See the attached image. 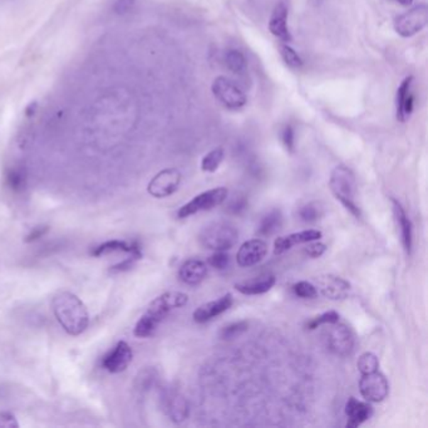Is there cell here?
I'll list each match as a JSON object with an SVG mask.
<instances>
[{
    "label": "cell",
    "mask_w": 428,
    "mask_h": 428,
    "mask_svg": "<svg viewBox=\"0 0 428 428\" xmlns=\"http://www.w3.org/2000/svg\"><path fill=\"white\" fill-rule=\"evenodd\" d=\"M393 202V212L396 217L397 225L401 231L402 244L406 250L408 255L412 253L413 246V226L412 222L410 220V217L407 215L405 209L401 204L397 200H392Z\"/></svg>",
    "instance_id": "obj_21"
},
{
    "label": "cell",
    "mask_w": 428,
    "mask_h": 428,
    "mask_svg": "<svg viewBox=\"0 0 428 428\" xmlns=\"http://www.w3.org/2000/svg\"><path fill=\"white\" fill-rule=\"evenodd\" d=\"M315 287L318 293L331 300H343L348 298L352 290L351 282L333 274H325L315 278Z\"/></svg>",
    "instance_id": "obj_11"
},
{
    "label": "cell",
    "mask_w": 428,
    "mask_h": 428,
    "mask_svg": "<svg viewBox=\"0 0 428 428\" xmlns=\"http://www.w3.org/2000/svg\"><path fill=\"white\" fill-rule=\"evenodd\" d=\"M266 253H268V244L265 241L261 238H253L249 241H245L244 244L240 246L236 254V261L241 268H249L264 260Z\"/></svg>",
    "instance_id": "obj_15"
},
{
    "label": "cell",
    "mask_w": 428,
    "mask_h": 428,
    "mask_svg": "<svg viewBox=\"0 0 428 428\" xmlns=\"http://www.w3.org/2000/svg\"><path fill=\"white\" fill-rule=\"evenodd\" d=\"M357 368L359 373H369L380 368V361L374 353L366 352L361 354L357 361Z\"/></svg>",
    "instance_id": "obj_28"
},
{
    "label": "cell",
    "mask_w": 428,
    "mask_h": 428,
    "mask_svg": "<svg viewBox=\"0 0 428 428\" xmlns=\"http://www.w3.org/2000/svg\"><path fill=\"white\" fill-rule=\"evenodd\" d=\"M135 3L136 0H116L112 9L117 16H125V14L132 11V8L135 6Z\"/></svg>",
    "instance_id": "obj_38"
},
{
    "label": "cell",
    "mask_w": 428,
    "mask_h": 428,
    "mask_svg": "<svg viewBox=\"0 0 428 428\" xmlns=\"http://www.w3.org/2000/svg\"><path fill=\"white\" fill-rule=\"evenodd\" d=\"M52 308L55 319L70 336H81L87 329L89 314L86 305L76 294L71 292L57 294L52 302Z\"/></svg>",
    "instance_id": "obj_2"
},
{
    "label": "cell",
    "mask_w": 428,
    "mask_h": 428,
    "mask_svg": "<svg viewBox=\"0 0 428 428\" xmlns=\"http://www.w3.org/2000/svg\"><path fill=\"white\" fill-rule=\"evenodd\" d=\"M6 186L14 192H23L27 189V170L23 166H14L6 171Z\"/></svg>",
    "instance_id": "obj_25"
},
{
    "label": "cell",
    "mask_w": 428,
    "mask_h": 428,
    "mask_svg": "<svg viewBox=\"0 0 428 428\" xmlns=\"http://www.w3.org/2000/svg\"><path fill=\"white\" fill-rule=\"evenodd\" d=\"M224 158H225V152H224L221 147L214 148L212 151L207 153L202 158L201 170L205 171V172H215L217 168H220V165L224 161Z\"/></svg>",
    "instance_id": "obj_27"
},
{
    "label": "cell",
    "mask_w": 428,
    "mask_h": 428,
    "mask_svg": "<svg viewBox=\"0 0 428 428\" xmlns=\"http://www.w3.org/2000/svg\"><path fill=\"white\" fill-rule=\"evenodd\" d=\"M19 423L16 421V416L8 411L0 412V428H18Z\"/></svg>",
    "instance_id": "obj_39"
},
{
    "label": "cell",
    "mask_w": 428,
    "mask_h": 428,
    "mask_svg": "<svg viewBox=\"0 0 428 428\" xmlns=\"http://www.w3.org/2000/svg\"><path fill=\"white\" fill-rule=\"evenodd\" d=\"M229 191L226 187H215L212 190L204 191L199 195H196L192 200L185 204L184 207H180L177 216L180 219H186L191 215H195L197 212H207L214 207L221 205L224 201L228 199Z\"/></svg>",
    "instance_id": "obj_6"
},
{
    "label": "cell",
    "mask_w": 428,
    "mask_h": 428,
    "mask_svg": "<svg viewBox=\"0 0 428 428\" xmlns=\"http://www.w3.org/2000/svg\"><path fill=\"white\" fill-rule=\"evenodd\" d=\"M207 275V264L200 259H189L180 266L179 278L187 285L200 284Z\"/></svg>",
    "instance_id": "obj_20"
},
{
    "label": "cell",
    "mask_w": 428,
    "mask_h": 428,
    "mask_svg": "<svg viewBox=\"0 0 428 428\" xmlns=\"http://www.w3.org/2000/svg\"><path fill=\"white\" fill-rule=\"evenodd\" d=\"M47 231H48V228H47V226H37V228L33 229L31 233L28 234L26 241H27V243H31V241H34V240H38V238H42Z\"/></svg>",
    "instance_id": "obj_41"
},
{
    "label": "cell",
    "mask_w": 428,
    "mask_h": 428,
    "mask_svg": "<svg viewBox=\"0 0 428 428\" xmlns=\"http://www.w3.org/2000/svg\"><path fill=\"white\" fill-rule=\"evenodd\" d=\"M282 215L279 210H273L268 212L265 216L261 219L260 225L258 229V234L261 236H269L271 234L275 233L278 229L282 226Z\"/></svg>",
    "instance_id": "obj_26"
},
{
    "label": "cell",
    "mask_w": 428,
    "mask_h": 428,
    "mask_svg": "<svg viewBox=\"0 0 428 428\" xmlns=\"http://www.w3.org/2000/svg\"><path fill=\"white\" fill-rule=\"evenodd\" d=\"M415 109V94H413V77H406L397 89L396 111L397 119L405 124L411 119Z\"/></svg>",
    "instance_id": "obj_14"
},
{
    "label": "cell",
    "mask_w": 428,
    "mask_h": 428,
    "mask_svg": "<svg viewBox=\"0 0 428 428\" xmlns=\"http://www.w3.org/2000/svg\"><path fill=\"white\" fill-rule=\"evenodd\" d=\"M346 415H347V427L357 428L367 422L373 415V408L368 402H362L351 397L346 405Z\"/></svg>",
    "instance_id": "obj_19"
},
{
    "label": "cell",
    "mask_w": 428,
    "mask_h": 428,
    "mask_svg": "<svg viewBox=\"0 0 428 428\" xmlns=\"http://www.w3.org/2000/svg\"><path fill=\"white\" fill-rule=\"evenodd\" d=\"M248 327H249V324L246 322L231 323V324L222 328L221 331H220V336L222 339H234V338L241 336L243 333L248 331Z\"/></svg>",
    "instance_id": "obj_32"
},
{
    "label": "cell",
    "mask_w": 428,
    "mask_h": 428,
    "mask_svg": "<svg viewBox=\"0 0 428 428\" xmlns=\"http://www.w3.org/2000/svg\"><path fill=\"white\" fill-rule=\"evenodd\" d=\"M163 407L172 422H184L189 417V403L180 392L166 390L163 395Z\"/></svg>",
    "instance_id": "obj_13"
},
{
    "label": "cell",
    "mask_w": 428,
    "mask_h": 428,
    "mask_svg": "<svg viewBox=\"0 0 428 428\" xmlns=\"http://www.w3.org/2000/svg\"><path fill=\"white\" fill-rule=\"evenodd\" d=\"M308 248H307V254L312 256V258H319L322 255L324 254L325 248L324 244L322 243H314V241H310L308 243Z\"/></svg>",
    "instance_id": "obj_40"
},
{
    "label": "cell",
    "mask_w": 428,
    "mask_h": 428,
    "mask_svg": "<svg viewBox=\"0 0 428 428\" xmlns=\"http://www.w3.org/2000/svg\"><path fill=\"white\" fill-rule=\"evenodd\" d=\"M111 253H125V254L135 255L137 258H142L141 248L138 243L132 241H124V240H109L104 244L98 245L94 248L91 254L93 256H102V255L111 254Z\"/></svg>",
    "instance_id": "obj_22"
},
{
    "label": "cell",
    "mask_w": 428,
    "mask_h": 428,
    "mask_svg": "<svg viewBox=\"0 0 428 428\" xmlns=\"http://www.w3.org/2000/svg\"><path fill=\"white\" fill-rule=\"evenodd\" d=\"M269 31L274 37H277L284 43L292 42L293 38H292V34L289 32V27H287V6L284 1L278 3L271 13Z\"/></svg>",
    "instance_id": "obj_18"
},
{
    "label": "cell",
    "mask_w": 428,
    "mask_h": 428,
    "mask_svg": "<svg viewBox=\"0 0 428 428\" xmlns=\"http://www.w3.org/2000/svg\"><path fill=\"white\" fill-rule=\"evenodd\" d=\"M275 282L277 279L274 275H265L248 282H238L235 285V289L238 293L244 295H259V294L268 293L271 287L275 285Z\"/></svg>",
    "instance_id": "obj_23"
},
{
    "label": "cell",
    "mask_w": 428,
    "mask_h": 428,
    "mask_svg": "<svg viewBox=\"0 0 428 428\" xmlns=\"http://www.w3.org/2000/svg\"><path fill=\"white\" fill-rule=\"evenodd\" d=\"M322 238L319 230H303L299 233L290 234L285 236H280L274 241V253L282 254L287 250L292 249L293 246L299 244H308L310 241H317Z\"/></svg>",
    "instance_id": "obj_17"
},
{
    "label": "cell",
    "mask_w": 428,
    "mask_h": 428,
    "mask_svg": "<svg viewBox=\"0 0 428 428\" xmlns=\"http://www.w3.org/2000/svg\"><path fill=\"white\" fill-rule=\"evenodd\" d=\"M280 50V55H282V60L285 62V65H289L290 68H295L298 70L302 65H303V60L302 57L298 55V52L295 49L292 48L287 43H284L279 47Z\"/></svg>",
    "instance_id": "obj_29"
},
{
    "label": "cell",
    "mask_w": 428,
    "mask_h": 428,
    "mask_svg": "<svg viewBox=\"0 0 428 428\" xmlns=\"http://www.w3.org/2000/svg\"><path fill=\"white\" fill-rule=\"evenodd\" d=\"M294 293L299 298L314 299L318 297V290L314 284L309 282H299L294 284Z\"/></svg>",
    "instance_id": "obj_33"
},
{
    "label": "cell",
    "mask_w": 428,
    "mask_h": 428,
    "mask_svg": "<svg viewBox=\"0 0 428 428\" xmlns=\"http://www.w3.org/2000/svg\"><path fill=\"white\" fill-rule=\"evenodd\" d=\"M329 187L336 200L341 201V205L346 207L353 216H361V209L358 207L356 201L357 181L356 175L351 168L344 165H339L333 168L329 179Z\"/></svg>",
    "instance_id": "obj_3"
},
{
    "label": "cell",
    "mask_w": 428,
    "mask_h": 428,
    "mask_svg": "<svg viewBox=\"0 0 428 428\" xmlns=\"http://www.w3.org/2000/svg\"><path fill=\"white\" fill-rule=\"evenodd\" d=\"M212 92L217 102L231 111H238L244 107L248 98L244 91L228 77L220 76L212 82Z\"/></svg>",
    "instance_id": "obj_5"
},
{
    "label": "cell",
    "mask_w": 428,
    "mask_h": 428,
    "mask_svg": "<svg viewBox=\"0 0 428 428\" xmlns=\"http://www.w3.org/2000/svg\"><path fill=\"white\" fill-rule=\"evenodd\" d=\"M234 303L233 294H225L221 298L212 300L209 303L202 304L194 312L192 318L196 323H207L209 320L214 319L217 315L222 314L229 308H231Z\"/></svg>",
    "instance_id": "obj_16"
},
{
    "label": "cell",
    "mask_w": 428,
    "mask_h": 428,
    "mask_svg": "<svg viewBox=\"0 0 428 428\" xmlns=\"http://www.w3.org/2000/svg\"><path fill=\"white\" fill-rule=\"evenodd\" d=\"M132 359H133V352L130 344L127 341H121L117 343L114 351L104 356L102 367L106 371H109V373H121L128 368V366L132 363Z\"/></svg>",
    "instance_id": "obj_12"
},
{
    "label": "cell",
    "mask_w": 428,
    "mask_h": 428,
    "mask_svg": "<svg viewBox=\"0 0 428 428\" xmlns=\"http://www.w3.org/2000/svg\"><path fill=\"white\" fill-rule=\"evenodd\" d=\"M156 372L153 369H145L141 371L140 374L136 377V385L137 388L141 390H146L153 385V382L156 380Z\"/></svg>",
    "instance_id": "obj_34"
},
{
    "label": "cell",
    "mask_w": 428,
    "mask_h": 428,
    "mask_svg": "<svg viewBox=\"0 0 428 428\" xmlns=\"http://www.w3.org/2000/svg\"><path fill=\"white\" fill-rule=\"evenodd\" d=\"M207 264L219 270H225L230 264V256L225 251H215V254H212L209 258Z\"/></svg>",
    "instance_id": "obj_35"
},
{
    "label": "cell",
    "mask_w": 428,
    "mask_h": 428,
    "mask_svg": "<svg viewBox=\"0 0 428 428\" xmlns=\"http://www.w3.org/2000/svg\"><path fill=\"white\" fill-rule=\"evenodd\" d=\"M339 322V314L334 312V310H329V312H325L323 314L318 315V317H315L313 319L309 320L308 322V329H312V331H314L317 328H319L322 325H331L334 324V323H338Z\"/></svg>",
    "instance_id": "obj_31"
},
{
    "label": "cell",
    "mask_w": 428,
    "mask_h": 428,
    "mask_svg": "<svg viewBox=\"0 0 428 428\" xmlns=\"http://www.w3.org/2000/svg\"><path fill=\"white\" fill-rule=\"evenodd\" d=\"M322 215H323V209L317 202H309L303 207H300V210H299V217L304 222H308V224L318 221Z\"/></svg>",
    "instance_id": "obj_30"
},
{
    "label": "cell",
    "mask_w": 428,
    "mask_h": 428,
    "mask_svg": "<svg viewBox=\"0 0 428 428\" xmlns=\"http://www.w3.org/2000/svg\"><path fill=\"white\" fill-rule=\"evenodd\" d=\"M359 380V390L364 400L371 403H380L385 401L388 393H390V383L385 377V374L380 373V369L369 372V373L361 374Z\"/></svg>",
    "instance_id": "obj_8"
},
{
    "label": "cell",
    "mask_w": 428,
    "mask_h": 428,
    "mask_svg": "<svg viewBox=\"0 0 428 428\" xmlns=\"http://www.w3.org/2000/svg\"><path fill=\"white\" fill-rule=\"evenodd\" d=\"M331 329L327 333V346L333 354L338 357H348L354 351L356 338L352 329L339 322L329 325Z\"/></svg>",
    "instance_id": "obj_9"
},
{
    "label": "cell",
    "mask_w": 428,
    "mask_h": 428,
    "mask_svg": "<svg viewBox=\"0 0 428 428\" xmlns=\"http://www.w3.org/2000/svg\"><path fill=\"white\" fill-rule=\"evenodd\" d=\"M181 174L177 168H166L158 172L147 186L150 195L156 199H165L179 190Z\"/></svg>",
    "instance_id": "obj_10"
},
{
    "label": "cell",
    "mask_w": 428,
    "mask_h": 428,
    "mask_svg": "<svg viewBox=\"0 0 428 428\" xmlns=\"http://www.w3.org/2000/svg\"><path fill=\"white\" fill-rule=\"evenodd\" d=\"M238 229L233 224L215 221L207 225L199 234L200 244L214 251H226L238 243Z\"/></svg>",
    "instance_id": "obj_4"
},
{
    "label": "cell",
    "mask_w": 428,
    "mask_h": 428,
    "mask_svg": "<svg viewBox=\"0 0 428 428\" xmlns=\"http://www.w3.org/2000/svg\"><path fill=\"white\" fill-rule=\"evenodd\" d=\"M246 207H248V200L245 199L244 196H235L233 200L230 201L228 210L231 212V214L238 215V214L245 212Z\"/></svg>",
    "instance_id": "obj_37"
},
{
    "label": "cell",
    "mask_w": 428,
    "mask_h": 428,
    "mask_svg": "<svg viewBox=\"0 0 428 428\" xmlns=\"http://www.w3.org/2000/svg\"><path fill=\"white\" fill-rule=\"evenodd\" d=\"M427 23V6L421 4L397 16L395 21V31L403 38H411L418 33L422 32Z\"/></svg>",
    "instance_id": "obj_7"
},
{
    "label": "cell",
    "mask_w": 428,
    "mask_h": 428,
    "mask_svg": "<svg viewBox=\"0 0 428 428\" xmlns=\"http://www.w3.org/2000/svg\"><path fill=\"white\" fill-rule=\"evenodd\" d=\"M282 141L287 151L294 152L295 150V132L292 126L287 125L282 128Z\"/></svg>",
    "instance_id": "obj_36"
},
{
    "label": "cell",
    "mask_w": 428,
    "mask_h": 428,
    "mask_svg": "<svg viewBox=\"0 0 428 428\" xmlns=\"http://www.w3.org/2000/svg\"><path fill=\"white\" fill-rule=\"evenodd\" d=\"M189 303V295L181 292H168L155 299L148 305L145 314L136 323L135 334L137 338L153 336L158 325L172 310L180 309Z\"/></svg>",
    "instance_id": "obj_1"
},
{
    "label": "cell",
    "mask_w": 428,
    "mask_h": 428,
    "mask_svg": "<svg viewBox=\"0 0 428 428\" xmlns=\"http://www.w3.org/2000/svg\"><path fill=\"white\" fill-rule=\"evenodd\" d=\"M224 62L229 71L236 76H245L248 72V60L238 49H229L224 55Z\"/></svg>",
    "instance_id": "obj_24"
},
{
    "label": "cell",
    "mask_w": 428,
    "mask_h": 428,
    "mask_svg": "<svg viewBox=\"0 0 428 428\" xmlns=\"http://www.w3.org/2000/svg\"><path fill=\"white\" fill-rule=\"evenodd\" d=\"M397 3H400L401 6H411L413 3V0H396Z\"/></svg>",
    "instance_id": "obj_42"
}]
</instances>
